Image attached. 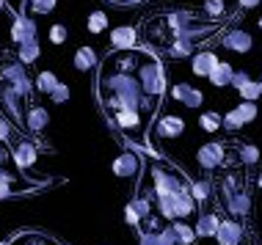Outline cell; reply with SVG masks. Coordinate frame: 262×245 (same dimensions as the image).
Returning <instances> with one entry per match:
<instances>
[{
    "label": "cell",
    "mask_w": 262,
    "mask_h": 245,
    "mask_svg": "<svg viewBox=\"0 0 262 245\" xmlns=\"http://www.w3.org/2000/svg\"><path fill=\"white\" fill-rule=\"evenodd\" d=\"M94 91L108 127L141 155L160 160L163 155L149 146V130L168 91L158 53L149 47L111 50L100 58Z\"/></svg>",
    "instance_id": "obj_1"
},
{
    "label": "cell",
    "mask_w": 262,
    "mask_h": 245,
    "mask_svg": "<svg viewBox=\"0 0 262 245\" xmlns=\"http://www.w3.org/2000/svg\"><path fill=\"white\" fill-rule=\"evenodd\" d=\"M226 31V19H212L207 14H196L190 9H166L141 22L138 36L146 41V47L155 53H168L177 41H193V44H204L212 36Z\"/></svg>",
    "instance_id": "obj_2"
},
{
    "label": "cell",
    "mask_w": 262,
    "mask_h": 245,
    "mask_svg": "<svg viewBox=\"0 0 262 245\" xmlns=\"http://www.w3.org/2000/svg\"><path fill=\"white\" fill-rule=\"evenodd\" d=\"M141 179L149 185L155 195V212L163 220H185L199 207L193 195V179H188L182 168L168 163L166 157L152 160V165L141 171Z\"/></svg>",
    "instance_id": "obj_3"
},
{
    "label": "cell",
    "mask_w": 262,
    "mask_h": 245,
    "mask_svg": "<svg viewBox=\"0 0 262 245\" xmlns=\"http://www.w3.org/2000/svg\"><path fill=\"white\" fill-rule=\"evenodd\" d=\"M212 199L221 207L224 215H232L237 220H246L251 215V195H249V165L240 163L235 155L226 163L218 177L212 179Z\"/></svg>",
    "instance_id": "obj_4"
},
{
    "label": "cell",
    "mask_w": 262,
    "mask_h": 245,
    "mask_svg": "<svg viewBox=\"0 0 262 245\" xmlns=\"http://www.w3.org/2000/svg\"><path fill=\"white\" fill-rule=\"evenodd\" d=\"M0 88L17 94L23 102L31 105L33 100V83L28 80L25 64L17 58V53H3L0 55Z\"/></svg>",
    "instance_id": "obj_5"
},
{
    "label": "cell",
    "mask_w": 262,
    "mask_h": 245,
    "mask_svg": "<svg viewBox=\"0 0 262 245\" xmlns=\"http://www.w3.org/2000/svg\"><path fill=\"white\" fill-rule=\"evenodd\" d=\"M0 182H9V185L19 187V193H33V190H41L45 185H50V182H45V179L28 182L23 177V171H17V165H14L11 143H6V141H0Z\"/></svg>",
    "instance_id": "obj_6"
},
{
    "label": "cell",
    "mask_w": 262,
    "mask_h": 245,
    "mask_svg": "<svg viewBox=\"0 0 262 245\" xmlns=\"http://www.w3.org/2000/svg\"><path fill=\"white\" fill-rule=\"evenodd\" d=\"M235 155H237V141H226V143L210 141V143L199 146L196 163H199L202 171H218V168H224Z\"/></svg>",
    "instance_id": "obj_7"
},
{
    "label": "cell",
    "mask_w": 262,
    "mask_h": 245,
    "mask_svg": "<svg viewBox=\"0 0 262 245\" xmlns=\"http://www.w3.org/2000/svg\"><path fill=\"white\" fill-rule=\"evenodd\" d=\"M111 171L113 177L119 179H130V177H141V171H144V163H141V152L133 149V146H127L116 155V160L111 163Z\"/></svg>",
    "instance_id": "obj_8"
},
{
    "label": "cell",
    "mask_w": 262,
    "mask_h": 245,
    "mask_svg": "<svg viewBox=\"0 0 262 245\" xmlns=\"http://www.w3.org/2000/svg\"><path fill=\"white\" fill-rule=\"evenodd\" d=\"M11 155H14V165L19 168V171H25V168H33L39 160V143L28 141V138H19V132L11 138Z\"/></svg>",
    "instance_id": "obj_9"
},
{
    "label": "cell",
    "mask_w": 262,
    "mask_h": 245,
    "mask_svg": "<svg viewBox=\"0 0 262 245\" xmlns=\"http://www.w3.org/2000/svg\"><path fill=\"white\" fill-rule=\"evenodd\" d=\"M215 240H218V245H240V242L246 240L243 220L232 218V215H221V223H218Z\"/></svg>",
    "instance_id": "obj_10"
},
{
    "label": "cell",
    "mask_w": 262,
    "mask_h": 245,
    "mask_svg": "<svg viewBox=\"0 0 262 245\" xmlns=\"http://www.w3.org/2000/svg\"><path fill=\"white\" fill-rule=\"evenodd\" d=\"M152 132H155V138H163V141H174V138H180L182 132H185V118L177 116V113L160 116V118H155Z\"/></svg>",
    "instance_id": "obj_11"
},
{
    "label": "cell",
    "mask_w": 262,
    "mask_h": 245,
    "mask_svg": "<svg viewBox=\"0 0 262 245\" xmlns=\"http://www.w3.org/2000/svg\"><path fill=\"white\" fill-rule=\"evenodd\" d=\"M168 96H171L174 102H180L182 108H188V110H196L204 102V94L196 86H190V83H174V86L168 88Z\"/></svg>",
    "instance_id": "obj_12"
},
{
    "label": "cell",
    "mask_w": 262,
    "mask_h": 245,
    "mask_svg": "<svg viewBox=\"0 0 262 245\" xmlns=\"http://www.w3.org/2000/svg\"><path fill=\"white\" fill-rule=\"evenodd\" d=\"M221 47L224 50H229V53H249L251 47H254V41L251 36L246 31H240V28H226V31L221 33Z\"/></svg>",
    "instance_id": "obj_13"
},
{
    "label": "cell",
    "mask_w": 262,
    "mask_h": 245,
    "mask_svg": "<svg viewBox=\"0 0 262 245\" xmlns=\"http://www.w3.org/2000/svg\"><path fill=\"white\" fill-rule=\"evenodd\" d=\"M11 39L17 41V47L25 41H36V19L28 17V14H19L11 22Z\"/></svg>",
    "instance_id": "obj_14"
},
{
    "label": "cell",
    "mask_w": 262,
    "mask_h": 245,
    "mask_svg": "<svg viewBox=\"0 0 262 245\" xmlns=\"http://www.w3.org/2000/svg\"><path fill=\"white\" fill-rule=\"evenodd\" d=\"M47 124H50V113H47L41 105H36V102L28 105V113H25V132H31V135H39V132H45Z\"/></svg>",
    "instance_id": "obj_15"
},
{
    "label": "cell",
    "mask_w": 262,
    "mask_h": 245,
    "mask_svg": "<svg viewBox=\"0 0 262 245\" xmlns=\"http://www.w3.org/2000/svg\"><path fill=\"white\" fill-rule=\"evenodd\" d=\"M218 223H221V212H218V204L215 207H204L196 218V234L199 237H215L218 232Z\"/></svg>",
    "instance_id": "obj_16"
},
{
    "label": "cell",
    "mask_w": 262,
    "mask_h": 245,
    "mask_svg": "<svg viewBox=\"0 0 262 245\" xmlns=\"http://www.w3.org/2000/svg\"><path fill=\"white\" fill-rule=\"evenodd\" d=\"M138 47V31L130 25H119L111 31V50H133Z\"/></svg>",
    "instance_id": "obj_17"
},
{
    "label": "cell",
    "mask_w": 262,
    "mask_h": 245,
    "mask_svg": "<svg viewBox=\"0 0 262 245\" xmlns=\"http://www.w3.org/2000/svg\"><path fill=\"white\" fill-rule=\"evenodd\" d=\"M215 64H218V58L210 50H202V53H196L193 58H190V69H193L196 78H207L212 69H215Z\"/></svg>",
    "instance_id": "obj_18"
},
{
    "label": "cell",
    "mask_w": 262,
    "mask_h": 245,
    "mask_svg": "<svg viewBox=\"0 0 262 245\" xmlns=\"http://www.w3.org/2000/svg\"><path fill=\"white\" fill-rule=\"evenodd\" d=\"M58 0H23V11L19 14H28V17H47V14L55 11Z\"/></svg>",
    "instance_id": "obj_19"
},
{
    "label": "cell",
    "mask_w": 262,
    "mask_h": 245,
    "mask_svg": "<svg viewBox=\"0 0 262 245\" xmlns=\"http://www.w3.org/2000/svg\"><path fill=\"white\" fill-rule=\"evenodd\" d=\"M72 64H75L77 72H89V69L100 66V58H97L94 47H77V50H75V58H72Z\"/></svg>",
    "instance_id": "obj_20"
},
{
    "label": "cell",
    "mask_w": 262,
    "mask_h": 245,
    "mask_svg": "<svg viewBox=\"0 0 262 245\" xmlns=\"http://www.w3.org/2000/svg\"><path fill=\"white\" fill-rule=\"evenodd\" d=\"M232 78H235V69H232L226 61H218L215 69L207 75V80L212 83L215 88H224V86H232Z\"/></svg>",
    "instance_id": "obj_21"
},
{
    "label": "cell",
    "mask_w": 262,
    "mask_h": 245,
    "mask_svg": "<svg viewBox=\"0 0 262 245\" xmlns=\"http://www.w3.org/2000/svg\"><path fill=\"white\" fill-rule=\"evenodd\" d=\"M174 229V237H177V245H193L196 240H199V234H196L193 226H188L185 220H168Z\"/></svg>",
    "instance_id": "obj_22"
},
{
    "label": "cell",
    "mask_w": 262,
    "mask_h": 245,
    "mask_svg": "<svg viewBox=\"0 0 262 245\" xmlns=\"http://www.w3.org/2000/svg\"><path fill=\"white\" fill-rule=\"evenodd\" d=\"M58 78H55V72H50V69H45V72H39L36 75V80H33V91H36V94H47L50 96L53 94V88L58 86Z\"/></svg>",
    "instance_id": "obj_23"
},
{
    "label": "cell",
    "mask_w": 262,
    "mask_h": 245,
    "mask_svg": "<svg viewBox=\"0 0 262 245\" xmlns=\"http://www.w3.org/2000/svg\"><path fill=\"white\" fill-rule=\"evenodd\" d=\"M17 58L23 61L25 66H31L36 58H41V47H39V41H25V44H19V47H17Z\"/></svg>",
    "instance_id": "obj_24"
},
{
    "label": "cell",
    "mask_w": 262,
    "mask_h": 245,
    "mask_svg": "<svg viewBox=\"0 0 262 245\" xmlns=\"http://www.w3.org/2000/svg\"><path fill=\"white\" fill-rule=\"evenodd\" d=\"M86 31L94 33V36L105 33V31H108V14H105V11H91L89 19H86Z\"/></svg>",
    "instance_id": "obj_25"
},
{
    "label": "cell",
    "mask_w": 262,
    "mask_h": 245,
    "mask_svg": "<svg viewBox=\"0 0 262 245\" xmlns=\"http://www.w3.org/2000/svg\"><path fill=\"white\" fill-rule=\"evenodd\" d=\"M202 11L207 14V17H212V19H229V17H232V14L226 11V3H224V0H204Z\"/></svg>",
    "instance_id": "obj_26"
},
{
    "label": "cell",
    "mask_w": 262,
    "mask_h": 245,
    "mask_svg": "<svg viewBox=\"0 0 262 245\" xmlns=\"http://www.w3.org/2000/svg\"><path fill=\"white\" fill-rule=\"evenodd\" d=\"M237 157H240V163L243 165H257L259 163V149L254 143H237Z\"/></svg>",
    "instance_id": "obj_27"
},
{
    "label": "cell",
    "mask_w": 262,
    "mask_h": 245,
    "mask_svg": "<svg viewBox=\"0 0 262 245\" xmlns=\"http://www.w3.org/2000/svg\"><path fill=\"white\" fill-rule=\"evenodd\" d=\"M221 124H224V116L221 113H212V110H207V113L199 116V127L204 132H218V130H221Z\"/></svg>",
    "instance_id": "obj_28"
},
{
    "label": "cell",
    "mask_w": 262,
    "mask_h": 245,
    "mask_svg": "<svg viewBox=\"0 0 262 245\" xmlns=\"http://www.w3.org/2000/svg\"><path fill=\"white\" fill-rule=\"evenodd\" d=\"M212 179H199V182H193V195H196V201L199 204H207V201L212 199Z\"/></svg>",
    "instance_id": "obj_29"
},
{
    "label": "cell",
    "mask_w": 262,
    "mask_h": 245,
    "mask_svg": "<svg viewBox=\"0 0 262 245\" xmlns=\"http://www.w3.org/2000/svg\"><path fill=\"white\" fill-rule=\"evenodd\" d=\"M240 96H243L246 102H257L262 96V80H249L246 86H240Z\"/></svg>",
    "instance_id": "obj_30"
},
{
    "label": "cell",
    "mask_w": 262,
    "mask_h": 245,
    "mask_svg": "<svg viewBox=\"0 0 262 245\" xmlns=\"http://www.w3.org/2000/svg\"><path fill=\"white\" fill-rule=\"evenodd\" d=\"M243 127H246V121L240 118L237 108H232L229 113H224V124H221V130H229V132H235V130H243Z\"/></svg>",
    "instance_id": "obj_31"
},
{
    "label": "cell",
    "mask_w": 262,
    "mask_h": 245,
    "mask_svg": "<svg viewBox=\"0 0 262 245\" xmlns=\"http://www.w3.org/2000/svg\"><path fill=\"white\" fill-rule=\"evenodd\" d=\"M141 220H144V218H141L138 207L133 204V201H127V204H124V223H127V226H133V229H138Z\"/></svg>",
    "instance_id": "obj_32"
},
{
    "label": "cell",
    "mask_w": 262,
    "mask_h": 245,
    "mask_svg": "<svg viewBox=\"0 0 262 245\" xmlns=\"http://www.w3.org/2000/svg\"><path fill=\"white\" fill-rule=\"evenodd\" d=\"M237 113H240V118H243V121L246 124H251L254 121V118H257V113H259V110H257V102H240L237 105Z\"/></svg>",
    "instance_id": "obj_33"
},
{
    "label": "cell",
    "mask_w": 262,
    "mask_h": 245,
    "mask_svg": "<svg viewBox=\"0 0 262 245\" xmlns=\"http://www.w3.org/2000/svg\"><path fill=\"white\" fill-rule=\"evenodd\" d=\"M50 100H53L55 105H63V102H69V86H67V83H58V86L53 88Z\"/></svg>",
    "instance_id": "obj_34"
},
{
    "label": "cell",
    "mask_w": 262,
    "mask_h": 245,
    "mask_svg": "<svg viewBox=\"0 0 262 245\" xmlns=\"http://www.w3.org/2000/svg\"><path fill=\"white\" fill-rule=\"evenodd\" d=\"M67 39H69V33H67V28H63V25H53L50 28V41H53V44H63Z\"/></svg>",
    "instance_id": "obj_35"
},
{
    "label": "cell",
    "mask_w": 262,
    "mask_h": 245,
    "mask_svg": "<svg viewBox=\"0 0 262 245\" xmlns=\"http://www.w3.org/2000/svg\"><path fill=\"white\" fill-rule=\"evenodd\" d=\"M160 237V245H177V237H174V229H171V223H166V226L158 232Z\"/></svg>",
    "instance_id": "obj_36"
},
{
    "label": "cell",
    "mask_w": 262,
    "mask_h": 245,
    "mask_svg": "<svg viewBox=\"0 0 262 245\" xmlns=\"http://www.w3.org/2000/svg\"><path fill=\"white\" fill-rule=\"evenodd\" d=\"M138 245H160V237L152 232H138Z\"/></svg>",
    "instance_id": "obj_37"
},
{
    "label": "cell",
    "mask_w": 262,
    "mask_h": 245,
    "mask_svg": "<svg viewBox=\"0 0 262 245\" xmlns=\"http://www.w3.org/2000/svg\"><path fill=\"white\" fill-rule=\"evenodd\" d=\"M251 78H249V72H235V78H232V86L235 88H240V86H246Z\"/></svg>",
    "instance_id": "obj_38"
},
{
    "label": "cell",
    "mask_w": 262,
    "mask_h": 245,
    "mask_svg": "<svg viewBox=\"0 0 262 245\" xmlns=\"http://www.w3.org/2000/svg\"><path fill=\"white\" fill-rule=\"evenodd\" d=\"M259 3H262V0H237V9L240 11H251V9H257Z\"/></svg>",
    "instance_id": "obj_39"
},
{
    "label": "cell",
    "mask_w": 262,
    "mask_h": 245,
    "mask_svg": "<svg viewBox=\"0 0 262 245\" xmlns=\"http://www.w3.org/2000/svg\"><path fill=\"white\" fill-rule=\"evenodd\" d=\"M108 3H113V6H138V3H144V0H108Z\"/></svg>",
    "instance_id": "obj_40"
},
{
    "label": "cell",
    "mask_w": 262,
    "mask_h": 245,
    "mask_svg": "<svg viewBox=\"0 0 262 245\" xmlns=\"http://www.w3.org/2000/svg\"><path fill=\"white\" fill-rule=\"evenodd\" d=\"M9 3H11V6H14V9H17V11L23 9V0H9Z\"/></svg>",
    "instance_id": "obj_41"
},
{
    "label": "cell",
    "mask_w": 262,
    "mask_h": 245,
    "mask_svg": "<svg viewBox=\"0 0 262 245\" xmlns=\"http://www.w3.org/2000/svg\"><path fill=\"white\" fill-rule=\"evenodd\" d=\"M6 6H9V0H0V14L6 11Z\"/></svg>",
    "instance_id": "obj_42"
},
{
    "label": "cell",
    "mask_w": 262,
    "mask_h": 245,
    "mask_svg": "<svg viewBox=\"0 0 262 245\" xmlns=\"http://www.w3.org/2000/svg\"><path fill=\"white\" fill-rule=\"evenodd\" d=\"M257 187H259V190H262V174H259V177H257Z\"/></svg>",
    "instance_id": "obj_43"
},
{
    "label": "cell",
    "mask_w": 262,
    "mask_h": 245,
    "mask_svg": "<svg viewBox=\"0 0 262 245\" xmlns=\"http://www.w3.org/2000/svg\"><path fill=\"white\" fill-rule=\"evenodd\" d=\"M0 245H11V242L9 240H0Z\"/></svg>",
    "instance_id": "obj_44"
},
{
    "label": "cell",
    "mask_w": 262,
    "mask_h": 245,
    "mask_svg": "<svg viewBox=\"0 0 262 245\" xmlns=\"http://www.w3.org/2000/svg\"><path fill=\"white\" fill-rule=\"evenodd\" d=\"M257 25H259V31H262V17H259V22H257Z\"/></svg>",
    "instance_id": "obj_45"
}]
</instances>
